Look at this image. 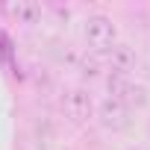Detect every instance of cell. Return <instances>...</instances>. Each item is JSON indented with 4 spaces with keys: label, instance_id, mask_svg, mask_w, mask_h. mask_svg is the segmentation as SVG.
Here are the masks:
<instances>
[{
    "label": "cell",
    "instance_id": "1",
    "mask_svg": "<svg viewBox=\"0 0 150 150\" xmlns=\"http://www.w3.org/2000/svg\"><path fill=\"white\" fill-rule=\"evenodd\" d=\"M83 35H86V44L94 56L112 53V47L118 44V30H115L112 18H106V15H88L86 27H83Z\"/></svg>",
    "mask_w": 150,
    "mask_h": 150
},
{
    "label": "cell",
    "instance_id": "2",
    "mask_svg": "<svg viewBox=\"0 0 150 150\" xmlns=\"http://www.w3.org/2000/svg\"><path fill=\"white\" fill-rule=\"evenodd\" d=\"M109 97L121 100L127 109H141V106H147V100H150L147 88H144L141 83L124 77V74H112V77H109Z\"/></svg>",
    "mask_w": 150,
    "mask_h": 150
},
{
    "label": "cell",
    "instance_id": "3",
    "mask_svg": "<svg viewBox=\"0 0 150 150\" xmlns=\"http://www.w3.org/2000/svg\"><path fill=\"white\" fill-rule=\"evenodd\" d=\"M62 112H65V118L74 121V124H86V121L94 115V100H91V94H88L86 88H71V91H65V97H62Z\"/></svg>",
    "mask_w": 150,
    "mask_h": 150
},
{
    "label": "cell",
    "instance_id": "4",
    "mask_svg": "<svg viewBox=\"0 0 150 150\" xmlns=\"http://www.w3.org/2000/svg\"><path fill=\"white\" fill-rule=\"evenodd\" d=\"M97 121H100L106 129H112V132H121V129H127V127L132 124L129 109H127L121 100H115V97L100 100V106H97Z\"/></svg>",
    "mask_w": 150,
    "mask_h": 150
},
{
    "label": "cell",
    "instance_id": "5",
    "mask_svg": "<svg viewBox=\"0 0 150 150\" xmlns=\"http://www.w3.org/2000/svg\"><path fill=\"white\" fill-rule=\"evenodd\" d=\"M15 24H38L41 18V6L33 3V0H9V3L0 6Z\"/></svg>",
    "mask_w": 150,
    "mask_h": 150
},
{
    "label": "cell",
    "instance_id": "6",
    "mask_svg": "<svg viewBox=\"0 0 150 150\" xmlns=\"http://www.w3.org/2000/svg\"><path fill=\"white\" fill-rule=\"evenodd\" d=\"M135 50L129 44H115L112 47V74H124V77H129V71H135Z\"/></svg>",
    "mask_w": 150,
    "mask_h": 150
},
{
    "label": "cell",
    "instance_id": "7",
    "mask_svg": "<svg viewBox=\"0 0 150 150\" xmlns=\"http://www.w3.org/2000/svg\"><path fill=\"white\" fill-rule=\"evenodd\" d=\"M80 68H83V74H86V77H97V74H100V71H97V59H94V56H91V59L86 56Z\"/></svg>",
    "mask_w": 150,
    "mask_h": 150
},
{
    "label": "cell",
    "instance_id": "8",
    "mask_svg": "<svg viewBox=\"0 0 150 150\" xmlns=\"http://www.w3.org/2000/svg\"><path fill=\"white\" fill-rule=\"evenodd\" d=\"M129 150H138V147H129Z\"/></svg>",
    "mask_w": 150,
    "mask_h": 150
},
{
    "label": "cell",
    "instance_id": "9",
    "mask_svg": "<svg viewBox=\"0 0 150 150\" xmlns=\"http://www.w3.org/2000/svg\"><path fill=\"white\" fill-rule=\"evenodd\" d=\"M65 150H71V147H65Z\"/></svg>",
    "mask_w": 150,
    "mask_h": 150
}]
</instances>
